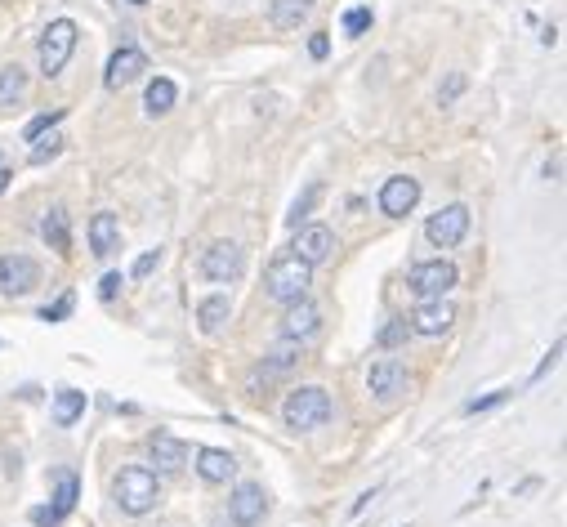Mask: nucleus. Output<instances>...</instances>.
<instances>
[{"instance_id": "nucleus-35", "label": "nucleus", "mask_w": 567, "mask_h": 527, "mask_svg": "<svg viewBox=\"0 0 567 527\" xmlns=\"http://www.w3.org/2000/svg\"><path fill=\"white\" fill-rule=\"evenodd\" d=\"M161 264V251H148V255H139V260H134V277H148L152 268Z\"/></svg>"}, {"instance_id": "nucleus-32", "label": "nucleus", "mask_w": 567, "mask_h": 527, "mask_svg": "<svg viewBox=\"0 0 567 527\" xmlns=\"http://www.w3.org/2000/svg\"><path fill=\"white\" fill-rule=\"evenodd\" d=\"M59 121H63V108H54V112H41V117H36V121H32V126H27V130H23V139H27V143H32V139H36V134H45V130H54V126H59Z\"/></svg>"}, {"instance_id": "nucleus-22", "label": "nucleus", "mask_w": 567, "mask_h": 527, "mask_svg": "<svg viewBox=\"0 0 567 527\" xmlns=\"http://www.w3.org/2000/svg\"><path fill=\"white\" fill-rule=\"evenodd\" d=\"M228 318H233V300H228V295H206V300L197 304V322L206 335H219Z\"/></svg>"}, {"instance_id": "nucleus-9", "label": "nucleus", "mask_w": 567, "mask_h": 527, "mask_svg": "<svg viewBox=\"0 0 567 527\" xmlns=\"http://www.w3.org/2000/svg\"><path fill=\"white\" fill-rule=\"evenodd\" d=\"M268 510V496L259 483H237L233 496H228V523L233 527H255Z\"/></svg>"}, {"instance_id": "nucleus-2", "label": "nucleus", "mask_w": 567, "mask_h": 527, "mask_svg": "<svg viewBox=\"0 0 567 527\" xmlns=\"http://www.w3.org/2000/svg\"><path fill=\"white\" fill-rule=\"evenodd\" d=\"M309 286H313V264H304L300 255H282V260H273L268 264V273H264V291H268V300L273 304L304 300Z\"/></svg>"}, {"instance_id": "nucleus-13", "label": "nucleus", "mask_w": 567, "mask_h": 527, "mask_svg": "<svg viewBox=\"0 0 567 527\" xmlns=\"http://www.w3.org/2000/svg\"><path fill=\"white\" fill-rule=\"evenodd\" d=\"M451 322H456V304L447 295H438V300H420V309L411 313L407 327L416 335H442V331H451Z\"/></svg>"}, {"instance_id": "nucleus-38", "label": "nucleus", "mask_w": 567, "mask_h": 527, "mask_svg": "<svg viewBox=\"0 0 567 527\" xmlns=\"http://www.w3.org/2000/svg\"><path fill=\"white\" fill-rule=\"evenodd\" d=\"M309 54H313V59H326V54H331V41H326V32H317L313 41H309Z\"/></svg>"}, {"instance_id": "nucleus-27", "label": "nucleus", "mask_w": 567, "mask_h": 527, "mask_svg": "<svg viewBox=\"0 0 567 527\" xmlns=\"http://www.w3.org/2000/svg\"><path fill=\"white\" fill-rule=\"evenodd\" d=\"M317 201H322V184H309V188H304V193H300V197H295V206H291V215H286V219H291V228H300V224H304V219H309V215H313V206H317Z\"/></svg>"}, {"instance_id": "nucleus-33", "label": "nucleus", "mask_w": 567, "mask_h": 527, "mask_svg": "<svg viewBox=\"0 0 567 527\" xmlns=\"http://www.w3.org/2000/svg\"><path fill=\"white\" fill-rule=\"evenodd\" d=\"M72 309H76V295L67 291V295H63L59 304H50V309L41 313V318H45V322H63V318H67V313H72Z\"/></svg>"}, {"instance_id": "nucleus-34", "label": "nucleus", "mask_w": 567, "mask_h": 527, "mask_svg": "<svg viewBox=\"0 0 567 527\" xmlns=\"http://www.w3.org/2000/svg\"><path fill=\"white\" fill-rule=\"evenodd\" d=\"M121 286H126V282H121V273H108V277L99 282V300H117Z\"/></svg>"}, {"instance_id": "nucleus-40", "label": "nucleus", "mask_w": 567, "mask_h": 527, "mask_svg": "<svg viewBox=\"0 0 567 527\" xmlns=\"http://www.w3.org/2000/svg\"><path fill=\"white\" fill-rule=\"evenodd\" d=\"M130 5H148V0H130Z\"/></svg>"}, {"instance_id": "nucleus-29", "label": "nucleus", "mask_w": 567, "mask_h": 527, "mask_svg": "<svg viewBox=\"0 0 567 527\" xmlns=\"http://www.w3.org/2000/svg\"><path fill=\"white\" fill-rule=\"evenodd\" d=\"M407 335H411L407 318H389V322H384V327H380L376 344H380V349H398V344H407Z\"/></svg>"}, {"instance_id": "nucleus-24", "label": "nucleus", "mask_w": 567, "mask_h": 527, "mask_svg": "<svg viewBox=\"0 0 567 527\" xmlns=\"http://www.w3.org/2000/svg\"><path fill=\"white\" fill-rule=\"evenodd\" d=\"M41 237L50 242V251L67 255V246H72V228H67V210H63V206L45 210V219H41Z\"/></svg>"}, {"instance_id": "nucleus-19", "label": "nucleus", "mask_w": 567, "mask_h": 527, "mask_svg": "<svg viewBox=\"0 0 567 527\" xmlns=\"http://www.w3.org/2000/svg\"><path fill=\"white\" fill-rule=\"evenodd\" d=\"M121 246V224L112 210H99V215L90 219V251L99 255V260H108L112 251Z\"/></svg>"}, {"instance_id": "nucleus-17", "label": "nucleus", "mask_w": 567, "mask_h": 527, "mask_svg": "<svg viewBox=\"0 0 567 527\" xmlns=\"http://www.w3.org/2000/svg\"><path fill=\"white\" fill-rule=\"evenodd\" d=\"M300 362H304V340H282V344H273V349L264 353L259 376H264V380H282V376H291Z\"/></svg>"}, {"instance_id": "nucleus-12", "label": "nucleus", "mask_w": 567, "mask_h": 527, "mask_svg": "<svg viewBox=\"0 0 567 527\" xmlns=\"http://www.w3.org/2000/svg\"><path fill=\"white\" fill-rule=\"evenodd\" d=\"M416 201H420V179H411V175L384 179V188H380V210H384L389 219L411 215V210H416Z\"/></svg>"}, {"instance_id": "nucleus-28", "label": "nucleus", "mask_w": 567, "mask_h": 527, "mask_svg": "<svg viewBox=\"0 0 567 527\" xmlns=\"http://www.w3.org/2000/svg\"><path fill=\"white\" fill-rule=\"evenodd\" d=\"M36 148H32V161H36V166H45V161H54V157H59V152H63V134L59 130H50V134H36Z\"/></svg>"}, {"instance_id": "nucleus-7", "label": "nucleus", "mask_w": 567, "mask_h": 527, "mask_svg": "<svg viewBox=\"0 0 567 527\" xmlns=\"http://www.w3.org/2000/svg\"><path fill=\"white\" fill-rule=\"evenodd\" d=\"M41 286V264L32 255H0V295H32Z\"/></svg>"}, {"instance_id": "nucleus-21", "label": "nucleus", "mask_w": 567, "mask_h": 527, "mask_svg": "<svg viewBox=\"0 0 567 527\" xmlns=\"http://www.w3.org/2000/svg\"><path fill=\"white\" fill-rule=\"evenodd\" d=\"M309 14H313V0H273V9H268L277 32H300V23Z\"/></svg>"}, {"instance_id": "nucleus-37", "label": "nucleus", "mask_w": 567, "mask_h": 527, "mask_svg": "<svg viewBox=\"0 0 567 527\" xmlns=\"http://www.w3.org/2000/svg\"><path fill=\"white\" fill-rule=\"evenodd\" d=\"M559 358H563V340H559V344H554V349H550V353H545V362H541V367H536V371H532V380H541V376H545V371H550V367H554V362H559Z\"/></svg>"}, {"instance_id": "nucleus-11", "label": "nucleus", "mask_w": 567, "mask_h": 527, "mask_svg": "<svg viewBox=\"0 0 567 527\" xmlns=\"http://www.w3.org/2000/svg\"><path fill=\"white\" fill-rule=\"evenodd\" d=\"M282 340H313L317 331H322V309L304 295V300L295 304H282Z\"/></svg>"}, {"instance_id": "nucleus-1", "label": "nucleus", "mask_w": 567, "mask_h": 527, "mask_svg": "<svg viewBox=\"0 0 567 527\" xmlns=\"http://www.w3.org/2000/svg\"><path fill=\"white\" fill-rule=\"evenodd\" d=\"M335 402L326 394L322 385H304V389H291L282 402V420L286 429H295V434H309V429H322L326 420H331Z\"/></svg>"}, {"instance_id": "nucleus-23", "label": "nucleus", "mask_w": 567, "mask_h": 527, "mask_svg": "<svg viewBox=\"0 0 567 527\" xmlns=\"http://www.w3.org/2000/svg\"><path fill=\"white\" fill-rule=\"evenodd\" d=\"M23 94H27V72L18 63H5V67H0V112L18 108Z\"/></svg>"}, {"instance_id": "nucleus-36", "label": "nucleus", "mask_w": 567, "mask_h": 527, "mask_svg": "<svg viewBox=\"0 0 567 527\" xmlns=\"http://www.w3.org/2000/svg\"><path fill=\"white\" fill-rule=\"evenodd\" d=\"M460 90H465V76H460V72H451V81H447V90H442V94H438V103H442V108H447V103H451V99H456V94H460Z\"/></svg>"}, {"instance_id": "nucleus-6", "label": "nucleus", "mask_w": 567, "mask_h": 527, "mask_svg": "<svg viewBox=\"0 0 567 527\" xmlns=\"http://www.w3.org/2000/svg\"><path fill=\"white\" fill-rule=\"evenodd\" d=\"M465 233H469V206H442L438 215H429V224H425V237L438 246V251H451V246H460L465 242Z\"/></svg>"}, {"instance_id": "nucleus-10", "label": "nucleus", "mask_w": 567, "mask_h": 527, "mask_svg": "<svg viewBox=\"0 0 567 527\" xmlns=\"http://www.w3.org/2000/svg\"><path fill=\"white\" fill-rule=\"evenodd\" d=\"M143 72H148V54H143L139 45H121V50L108 59L103 85H108V90H126V85H134Z\"/></svg>"}, {"instance_id": "nucleus-18", "label": "nucleus", "mask_w": 567, "mask_h": 527, "mask_svg": "<svg viewBox=\"0 0 567 527\" xmlns=\"http://www.w3.org/2000/svg\"><path fill=\"white\" fill-rule=\"evenodd\" d=\"M148 452H152V461H157L161 474H179L184 469V456H188V447L179 443L175 434H166V429H157V434L148 438Z\"/></svg>"}, {"instance_id": "nucleus-3", "label": "nucleus", "mask_w": 567, "mask_h": 527, "mask_svg": "<svg viewBox=\"0 0 567 527\" xmlns=\"http://www.w3.org/2000/svg\"><path fill=\"white\" fill-rule=\"evenodd\" d=\"M161 501V483H157V469H148V465H126L117 474V505L126 514H148L152 505Z\"/></svg>"}, {"instance_id": "nucleus-16", "label": "nucleus", "mask_w": 567, "mask_h": 527, "mask_svg": "<svg viewBox=\"0 0 567 527\" xmlns=\"http://www.w3.org/2000/svg\"><path fill=\"white\" fill-rule=\"evenodd\" d=\"M76 496H81V483H76V474H72V469H63V474H59V492H54V505H45V510H36L32 519L41 523V527L63 523L67 514L76 510Z\"/></svg>"}, {"instance_id": "nucleus-4", "label": "nucleus", "mask_w": 567, "mask_h": 527, "mask_svg": "<svg viewBox=\"0 0 567 527\" xmlns=\"http://www.w3.org/2000/svg\"><path fill=\"white\" fill-rule=\"evenodd\" d=\"M72 50H76V23L72 18H54L50 27H45V36H41V76H59L67 59H72Z\"/></svg>"}, {"instance_id": "nucleus-31", "label": "nucleus", "mask_w": 567, "mask_h": 527, "mask_svg": "<svg viewBox=\"0 0 567 527\" xmlns=\"http://www.w3.org/2000/svg\"><path fill=\"white\" fill-rule=\"evenodd\" d=\"M371 27V9L367 5H358V9H349L344 14V36H362Z\"/></svg>"}, {"instance_id": "nucleus-5", "label": "nucleus", "mask_w": 567, "mask_h": 527, "mask_svg": "<svg viewBox=\"0 0 567 527\" xmlns=\"http://www.w3.org/2000/svg\"><path fill=\"white\" fill-rule=\"evenodd\" d=\"M242 268H246V255L237 242H210L206 251H201V277H206V282L228 286L242 277Z\"/></svg>"}, {"instance_id": "nucleus-25", "label": "nucleus", "mask_w": 567, "mask_h": 527, "mask_svg": "<svg viewBox=\"0 0 567 527\" xmlns=\"http://www.w3.org/2000/svg\"><path fill=\"white\" fill-rule=\"evenodd\" d=\"M81 416H85V394L81 389H59V394H54V420L67 429V425H76Z\"/></svg>"}, {"instance_id": "nucleus-26", "label": "nucleus", "mask_w": 567, "mask_h": 527, "mask_svg": "<svg viewBox=\"0 0 567 527\" xmlns=\"http://www.w3.org/2000/svg\"><path fill=\"white\" fill-rule=\"evenodd\" d=\"M175 99H179L175 81H166V76H157V81L148 85V117H166V112L175 108Z\"/></svg>"}, {"instance_id": "nucleus-14", "label": "nucleus", "mask_w": 567, "mask_h": 527, "mask_svg": "<svg viewBox=\"0 0 567 527\" xmlns=\"http://www.w3.org/2000/svg\"><path fill=\"white\" fill-rule=\"evenodd\" d=\"M367 389L376 398H398V394H407V367H402L398 358H380V362H371V371H367Z\"/></svg>"}, {"instance_id": "nucleus-8", "label": "nucleus", "mask_w": 567, "mask_h": 527, "mask_svg": "<svg viewBox=\"0 0 567 527\" xmlns=\"http://www.w3.org/2000/svg\"><path fill=\"white\" fill-rule=\"evenodd\" d=\"M456 264L451 260H425L411 268V291L420 295V300H438V295H447L451 286H456Z\"/></svg>"}, {"instance_id": "nucleus-30", "label": "nucleus", "mask_w": 567, "mask_h": 527, "mask_svg": "<svg viewBox=\"0 0 567 527\" xmlns=\"http://www.w3.org/2000/svg\"><path fill=\"white\" fill-rule=\"evenodd\" d=\"M501 402H509V389H492V394H483V398H469V402H465V416L492 411V407H501Z\"/></svg>"}, {"instance_id": "nucleus-15", "label": "nucleus", "mask_w": 567, "mask_h": 527, "mask_svg": "<svg viewBox=\"0 0 567 527\" xmlns=\"http://www.w3.org/2000/svg\"><path fill=\"white\" fill-rule=\"evenodd\" d=\"M331 251H335V233H331L326 224H304V228H295V255H300L304 264L331 260Z\"/></svg>"}, {"instance_id": "nucleus-39", "label": "nucleus", "mask_w": 567, "mask_h": 527, "mask_svg": "<svg viewBox=\"0 0 567 527\" xmlns=\"http://www.w3.org/2000/svg\"><path fill=\"white\" fill-rule=\"evenodd\" d=\"M9 179H14V175H9V170L0 166V193H5V188H9Z\"/></svg>"}, {"instance_id": "nucleus-20", "label": "nucleus", "mask_w": 567, "mask_h": 527, "mask_svg": "<svg viewBox=\"0 0 567 527\" xmlns=\"http://www.w3.org/2000/svg\"><path fill=\"white\" fill-rule=\"evenodd\" d=\"M197 474L206 478V483H228V478L237 474L233 452H224V447H201L197 452Z\"/></svg>"}]
</instances>
